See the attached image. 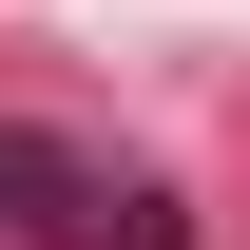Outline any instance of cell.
Returning <instances> with one entry per match:
<instances>
[{
    "mask_svg": "<svg viewBox=\"0 0 250 250\" xmlns=\"http://www.w3.org/2000/svg\"><path fill=\"white\" fill-rule=\"evenodd\" d=\"M0 231L20 250H192V212L135 154H77V135H39V116H0Z\"/></svg>",
    "mask_w": 250,
    "mask_h": 250,
    "instance_id": "obj_1",
    "label": "cell"
}]
</instances>
